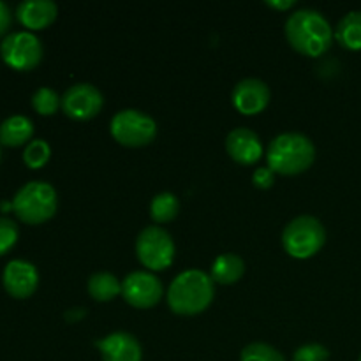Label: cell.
I'll use <instances>...</instances> for the list:
<instances>
[{
  "label": "cell",
  "instance_id": "6da1fadb",
  "mask_svg": "<svg viewBox=\"0 0 361 361\" xmlns=\"http://www.w3.org/2000/svg\"><path fill=\"white\" fill-rule=\"evenodd\" d=\"M289 44L305 56L324 55L334 42V28L323 13L316 9H298L286 21Z\"/></svg>",
  "mask_w": 361,
  "mask_h": 361
},
{
  "label": "cell",
  "instance_id": "7a4b0ae2",
  "mask_svg": "<svg viewBox=\"0 0 361 361\" xmlns=\"http://www.w3.org/2000/svg\"><path fill=\"white\" fill-rule=\"evenodd\" d=\"M215 282L210 274L189 268L173 279L168 289V305L178 316H196L214 302Z\"/></svg>",
  "mask_w": 361,
  "mask_h": 361
},
{
  "label": "cell",
  "instance_id": "3957f363",
  "mask_svg": "<svg viewBox=\"0 0 361 361\" xmlns=\"http://www.w3.org/2000/svg\"><path fill=\"white\" fill-rule=\"evenodd\" d=\"M316 147L312 140L302 133H282L270 141L267 150L268 168L275 175H300L312 166Z\"/></svg>",
  "mask_w": 361,
  "mask_h": 361
},
{
  "label": "cell",
  "instance_id": "277c9868",
  "mask_svg": "<svg viewBox=\"0 0 361 361\" xmlns=\"http://www.w3.org/2000/svg\"><path fill=\"white\" fill-rule=\"evenodd\" d=\"M13 212L25 224H42L55 215L59 207L56 190L51 183L34 180L16 190L13 197Z\"/></svg>",
  "mask_w": 361,
  "mask_h": 361
},
{
  "label": "cell",
  "instance_id": "5b68a950",
  "mask_svg": "<svg viewBox=\"0 0 361 361\" xmlns=\"http://www.w3.org/2000/svg\"><path fill=\"white\" fill-rule=\"evenodd\" d=\"M326 243V229L312 215H298L282 231L284 250L295 259H307L319 252Z\"/></svg>",
  "mask_w": 361,
  "mask_h": 361
},
{
  "label": "cell",
  "instance_id": "8992f818",
  "mask_svg": "<svg viewBox=\"0 0 361 361\" xmlns=\"http://www.w3.org/2000/svg\"><path fill=\"white\" fill-rule=\"evenodd\" d=\"M109 130L120 145L137 148L155 140L157 122L140 109H120L111 118Z\"/></svg>",
  "mask_w": 361,
  "mask_h": 361
},
{
  "label": "cell",
  "instance_id": "52a82bcc",
  "mask_svg": "<svg viewBox=\"0 0 361 361\" xmlns=\"http://www.w3.org/2000/svg\"><path fill=\"white\" fill-rule=\"evenodd\" d=\"M136 256L148 271L166 270L175 259V242L161 226H147L136 238Z\"/></svg>",
  "mask_w": 361,
  "mask_h": 361
},
{
  "label": "cell",
  "instance_id": "ba28073f",
  "mask_svg": "<svg viewBox=\"0 0 361 361\" xmlns=\"http://www.w3.org/2000/svg\"><path fill=\"white\" fill-rule=\"evenodd\" d=\"M42 42L34 32H13L0 42V55L4 62L16 71H30L37 67L42 60Z\"/></svg>",
  "mask_w": 361,
  "mask_h": 361
},
{
  "label": "cell",
  "instance_id": "9c48e42d",
  "mask_svg": "<svg viewBox=\"0 0 361 361\" xmlns=\"http://www.w3.org/2000/svg\"><path fill=\"white\" fill-rule=\"evenodd\" d=\"M122 296L136 309H150L164 296V286L154 271H130L122 281Z\"/></svg>",
  "mask_w": 361,
  "mask_h": 361
},
{
  "label": "cell",
  "instance_id": "30bf717a",
  "mask_svg": "<svg viewBox=\"0 0 361 361\" xmlns=\"http://www.w3.org/2000/svg\"><path fill=\"white\" fill-rule=\"evenodd\" d=\"M104 106L102 92L92 83H74L63 92L62 109L73 120H90Z\"/></svg>",
  "mask_w": 361,
  "mask_h": 361
},
{
  "label": "cell",
  "instance_id": "8fae6325",
  "mask_svg": "<svg viewBox=\"0 0 361 361\" xmlns=\"http://www.w3.org/2000/svg\"><path fill=\"white\" fill-rule=\"evenodd\" d=\"M4 289L13 298H30L39 286V271L35 264L25 259H13L6 264L2 271Z\"/></svg>",
  "mask_w": 361,
  "mask_h": 361
},
{
  "label": "cell",
  "instance_id": "7c38bea8",
  "mask_svg": "<svg viewBox=\"0 0 361 361\" xmlns=\"http://www.w3.org/2000/svg\"><path fill=\"white\" fill-rule=\"evenodd\" d=\"M233 106L243 115H257L270 102V88L259 78H243L233 88Z\"/></svg>",
  "mask_w": 361,
  "mask_h": 361
},
{
  "label": "cell",
  "instance_id": "4fadbf2b",
  "mask_svg": "<svg viewBox=\"0 0 361 361\" xmlns=\"http://www.w3.org/2000/svg\"><path fill=\"white\" fill-rule=\"evenodd\" d=\"M102 361H141L143 348L129 331H113L95 342Z\"/></svg>",
  "mask_w": 361,
  "mask_h": 361
},
{
  "label": "cell",
  "instance_id": "5bb4252c",
  "mask_svg": "<svg viewBox=\"0 0 361 361\" xmlns=\"http://www.w3.org/2000/svg\"><path fill=\"white\" fill-rule=\"evenodd\" d=\"M226 150L229 157L243 166H250L263 157V143L249 127H236L226 137Z\"/></svg>",
  "mask_w": 361,
  "mask_h": 361
},
{
  "label": "cell",
  "instance_id": "9a60e30c",
  "mask_svg": "<svg viewBox=\"0 0 361 361\" xmlns=\"http://www.w3.org/2000/svg\"><path fill=\"white\" fill-rule=\"evenodd\" d=\"M59 7L53 0H23L16 7V18L25 28L42 30L56 20Z\"/></svg>",
  "mask_w": 361,
  "mask_h": 361
},
{
  "label": "cell",
  "instance_id": "2e32d148",
  "mask_svg": "<svg viewBox=\"0 0 361 361\" xmlns=\"http://www.w3.org/2000/svg\"><path fill=\"white\" fill-rule=\"evenodd\" d=\"M34 136V122L25 115H11L0 123V143L6 147H20Z\"/></svg>",
  "mask_w": 361,
  "mask_h": 361
},
{
  "label": "cell",
  "instance_id": "e0dca14e",
  "mask_svg": "<svg viewBox=\"0 0 361 361\" xmlns=\"http://www.w3.org/2000/svg\"><path fill=\"white\" fill-rule=\"evenodd\" d=\"M243 274H245V263L238 254L233 252H226L215 257L210 270V277L214 279V282L224 286L238 282L243 277Z\"/></svg>",
  "mask_w": 361,
  "mask_h": 361
},
{
  "label": "cell",
  "instance_id": "ac0fdd59",
  "mask_svg": "<svg viewBox=\"0 0 361 361\" xmlns=\"http://www.w3.org/2000/svg\"><path fill=\"white\" fill-rule=\"evenodd\" d=\"M88 295L97 302H111L122 295V282L109 271H95L87 282Z\"/></svg>",
  "mask_w": 361,
  "mask_h": 361
},
{
  "label": "cell",
  "instance_id": "d6986e66",
  "mask_svg": "<svg viewBox=\"0 0 361 361\" xmlns=\"http://www.w3.org/2000/svg\"><path fill=\"white\" fill-rule=\"evenodd\" d=\"M335 37L344 48L353 51L361 49V11H351L338 21Z\"/></svg>",
  "mask_w": 361,
  "mask_h": 361
},
{
  "label": "cell",
  "instance_id": "ffe728a7",
  "mask_svg": "<svg viewBox=\"0 0 361 361\" xmlns=\"http://www.w3.org/2000/svg\"><path fill=\"white\" fill-rule=\"evenodd\" d=\"M180 212V200L173 192H161L150 201V217L159 224L173 221Z\"/></svg>",
  "mask_w": 361,
  "mask_h": 361
},
{
  "label": "cell",
  "instance_id": "44dd1931",
  "mask_svg": "<svg viewBox=\"0 0 361 361\" xmlns=\"http://www.w3.org/2000/svg\"><path fill=\"white\" fill-rule=\"evenodd\" d=\"M60 106H62V97L49 87L37 88V90L34 92V95H32V108H34L39 115H53V113H56V109H59Z\"/></svg>",
  "mask_w": 361,
  "mask_h": 361
},
{
  "label": "cell",
  "instance_id": "7402d4cb",
  "mask_svg": "<svg viewBox=\"0 0 361 361\" xmlns=\"http://www.w3.org/2000/svg\"><path fill=\"white\" fill-rule=\"evenodd\" d=\"M49 155H51V147L48 145V141L32 140L23 150V162L30 169H39L49 161Z\"/></svg>",
  "mask_w": 361,
  "mask_h": 361
},
{
  "label": "cell",
  "instance_id": "603a6c76",
  "mask_svg": "<svg viewBox=\"0 0 361 361\" xmlns=\"http://www.w3.org/2000/svg\"><path fill=\"white\" fill-rule=\"evenodd\" d=\"M240 361H286V358L274 345L264 344V342H252L243 348Z\"/></svg>",
  "mask_w": 361,
  "mask_h": 361
},
{
  "label": "cell",
  "instance_id": "cb8c5ba5",
  "mask_svg": "<svg viewBox=\"0 0 361 361\" xmlns=\"http://www.w3.org/2000/svg\"><path fill=\"white\" fill-rule=\"evenodd\" d=\"M20 236V228L16 222L9 217H0V256L9 252L18 242Z\"/></svg>",
  "mask_w": 361,
  "mask_h": 361
},
{
  "label": "cell",
  "instance_id": "d4e9b609",
  "mask_svg": "<svg viewBox=\"0 0 361 361\" xmlns=\"http://www.w3.org/2000/svg\"><path fill=\"white\" fill-rule=\"evenodd\" d=\"M330 351L321 344H305L293 355V361H328Z\"/></svg>",
  "mask_w": 361,
  "mask_h": 361
},
{
  "label": "cell",
  "instance_id": "484cf974",
  "mask_svg": "<svg viewBox=\"0 0 361 361\" xmlns=\"http://www.w3.org/2000/svg\"><path fill=\"white\" fill-rule=\"evenodd\" d=\"M275 182V171H271L268 166L257 168L252 175V183L257 189H270Z\"/></svg>",
  "mask_w": 361,
  "mask_h": 361
},
{
  "label": "cell",
  "instance_id": "4316f807",
  "mask_svg": "<svg viewBox=\"0 0 361 361\" xmlns=\"http://www.w3.org/2000/svg\"><path fill=\"white\" fill-rule=\"evenodd\" d=\"M11 21H13V14H11L9 6L0 0V37H2L7 30H9Z\"/></svg>",
  "mask_w": 361,
  "mask_h": 361
},
{
  "label": "cell",
  "instance_id": "83f0119b",
  "mask_svg": "<svg viewBox=\"0 0 361 361\" xmlns=\"http://www.w3.org/2000/svg\"><path fill=\"white\" fill-rule=\"evenodd\" d=\"M267 6L274 7V9H279V11H288L291 9L293 6H295V0H267Z\"/></svg>",
  "mask_w": 361,
  "mask_h": 361
},
{
  "label": "cell",
  "instance_id": "f1b7e54d",
  "mask_svg": "<svg viewBox=\"0 0 361 361\" xmlns=\"http://www.w3.org/2000/svg\"><path fill=\"white\" fill-rule=\"evenodd\" d=\"M83 316H85V309H81V307L69 310V312L66 314V317L69 321H76V319H80V317H83Z\"/></svg>",
  "mask_w": 361,
  "mask_h": 361
},
{
  "label": "cell",
  "instance_id": "f546056e",
  "mask_svg": "<svg viewBox=\"0 0 361 361\" xmlns=\"http://www.w3.org/2000/svg\"><path fill=\"white\" fill-rule=\"evenodd\" d=\"M358 361H361V356H360V360H358Z\"/></svg>",
  "mask_w": 361,
  "mask_h": 361
}]
</instances>
